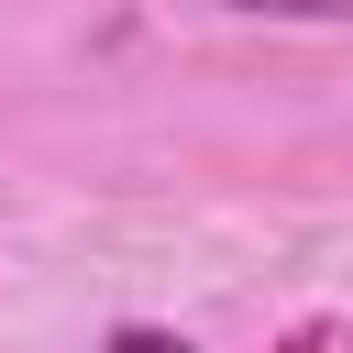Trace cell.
Listing matches in <instances>:
<instances>
[{
  "mask_svg": "<svg viewBox=\"0 0 353 353\" xmlns=\"http://www.w3.org/2000/svg\"><path fill=\"white\" fill-rule=\"evenodd\" d=\"M243 22H353V0H221Z\"/></svg>",
  "mask_w": 353,
  "mask_h": 353,
  "instance_id": "cell-1",
  "label": "cell"
},
{
  "mask_svg": "<svg viewBox=\"0 0 353 353\" xmlns=\"http://www.w3.org/2000/svg\"><path fill=\"white\" fill-rule=\"evenodd\" d=\"M110 353H199V342H176V331H143V320H121V331H110Z\"/></svg>",
  "mask_w": 353,
  "mask_h": 353,
  "instance_id": "cell-2",
  "label": "cell"
},
{
  "mask_svg": "<svg viewBox=\"0 0 353 353\" xmlns=\"http://www.w3.org/2000/svg\"><path fill=\"white\" fill-rule=\"evenodd\" d=\"M276 353H353V331H298V342H276Z\"/></svg>",
  "mask_w": 353,
  "mask_h": 353,
  "instance_id": "cell-3",
  "label": "cell"
}]
</instances>
